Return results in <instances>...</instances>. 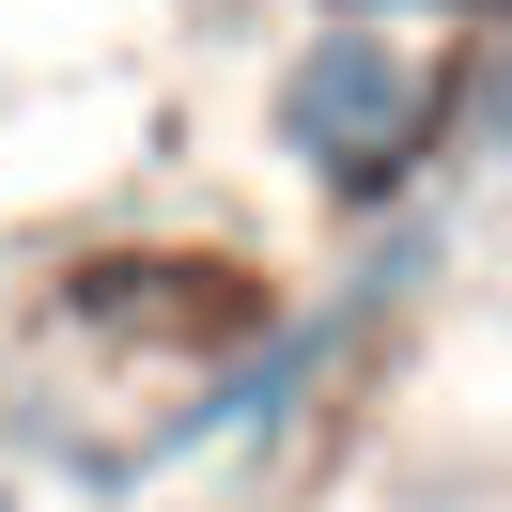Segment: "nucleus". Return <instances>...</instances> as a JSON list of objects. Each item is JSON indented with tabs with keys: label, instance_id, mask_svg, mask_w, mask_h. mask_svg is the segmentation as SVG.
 <instances>
[{
	"label": "nucleus",
	"instance_id": "obj_3",
	"mask_svg": "<svg viewBox=\"0 0 512 512\" xmlns=\"http://www.w3.org/2000/svg\"><path fill=\"white\" fill-rule=\"evenodd\" d=\"M0 512H32V481H16V466H0Z\"/></svg>",
	"mask_w": 512,
	"mask_h": 512
},
{
	"label": "nucleus",
	"instance_id": "obj_1",
	"mask_svg": "<svg viewBox=\"0 0 512 512\" xmlns=\"http://www.w3.org/2000/svg\"><path fill=\"white\" fill-rule=\"evenodd\" d=\"M264 125L326 218H388L435 187V47L388 16H311L264 78Z\"/></svg>",
	"mask_w": 512,
	"mask_h": 512
},
{
	"label": "nucleus",
	"instance_id": "obj_2",
	"mask_svg": "<svg viewBox=\"0 0 512 512\" xmlns=\"http://www.w3.org/2000/svg\"><path fill=\"white\" fill-rule=\"evenodd\" d=\"M342 16H388V32H404V16H435V32H497V0H342Z\"/></svg>",
	"mask_w": 512,
	"mask_h": 512
}]
</instances>
